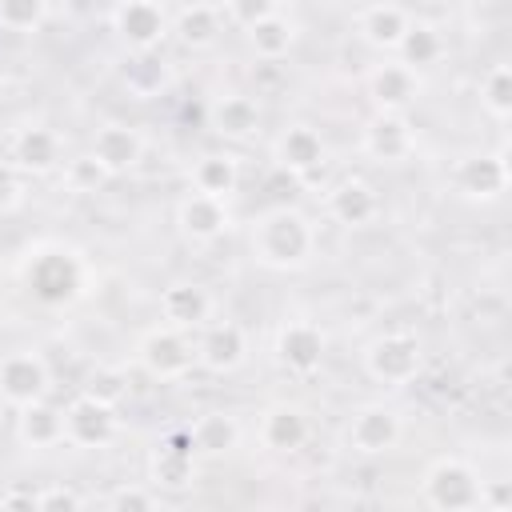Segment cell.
Instances as JSON below:
<instances>
[{
    "instance_id": "cell-1",
    "label": "cell",
    "mask_w": 512,
    "mask_h": 512,
    "mask_svg": "<svg viewBox=\"0 0 512 512\" xmlns=\"http://www.w3.org/2000/svg\"><path fill=\"white\" fill-rule=\"evenodd\" d=\"M248 248L252 260L272 268V272H296L316 256V224L288 204H276L260 212L248 228Z\"/></svg>"
},
{
    "instance_id": "cell-2",
    "label": "cell",
    "mask_w": 512,
    "mask_h": 512,
    "mask_svg": "<svg viewBox=\"0 0 512 512\" xmlns=\"http://www.w3.org/2000/svg\"><path fill=\"white\" fill-rule=\"evenodd\" d=\"M24 284L40 304L60 308V304H72L84 292V264L72 248L48 244V248L32 252V260L24 264Z\"/></svg>"
},
{
    "instance_id": "cell-3",
    "label": "cell",
    "mask_w": 512,
    "mask_h": 512,
    "mask_svg": "<svg viewBox=\"0 0 512 512\" xmlns=\"http://www.w3.org/2000/svg\"><path fill=\"white\" fill-rule=\"evenodd\" d=\"M420 496L440 512H472L480 508V472L464 456H440L428 464Z\"/></svg>"
},
{
    "instance_id": "cell-4",
    "label": "cell",
    "mask_w": 512,
    "mask_h": 512,
    "mask_svg": "<svg viewBox=\"0 0 512 512\" xmlns=\"http://www.w3.org/2000/svg\"><path fill=\"white\" fill-rule=\"evenodd\" d=\"M136 360L140 368L160 380V384H172V380H184L192 368H196V340L184 332V328H172V324H156L140 336L136 344Z\"/></svg>"
},
{
    "instance_id": "cell-5",
    "label": "cell",
    "mask_w": 512,
    "mask_h": 512,
    "mask_svg": "<svg viewBox=\"0 0 512 512\" xmlns=\"http://www.w3.org/2000/svg\"><path fill=\"white\" fill-rule=\"evenodd\" d=\"M364 372L384 388H404L424 372V348L412 332H384L364 348Z\"/></svg>"
},
{
    "instance_id": "cell-6",
    "label": "cell",
    "mask_w": 512,
    "mask_h": 512,
    "mask_svg": "<svg viewBox=\"0 0 512 512\" xmlns=\"http://www.w3.org/2000/svg\"><path fill=\"white\" fill-rule=\"evenodd\" d=\"M404 436V420L388 404H360L344 424V444L352 456H388Z\"/></svg>"
},
{
    "instance_id": "cell-7",
    "label": "cell",
    "mask_w": 512,
    "mask_h": 512,
    "mask_svg": "<svg viewBox=\"0 0 512 512\" xmlns=\"http://www.w3.org/2000/svg\"><path fill=\"white\" fill-rule=\"evenodd\" d=\"M196 480V448L188 428H172L148 456V484L156 492H180Z\"/></svg>"
},
{
    "instance_id": "cell-8",
    "label": "cell",
    "mask_w": 512,
    "mask_h": 512,
    "mask_svg": "<svg viewBox=\"0 0 512 512\" xmlns=\"http://www.w3.org/2000/svg\"><path fill=\"white\" fill-rule=\"evenodd\" d=\"M48 384H52V376H48V364L40 352L20 348V352L0 356V400L8 408H24L32 400H44Z\"/></svg>"
},
{
    "instance_id": "cell-9",
    "label": "cell",
    "mask_w": 512,
    "mask_h": 512,
    "mask_svg": "<svg viewBox=\"0 0 512 512\" xmlns=\"http://www.w3.org/2000/svg\"><path fill=\"white\" fill-rule=\"evenodd\" d=\"M116 432H120V420H116L112 404H100L80 392L64 408V440L76 448H104V444H112Z\"/></svg>"
},
{
    "instance_id": "cell-10",
    "label": "cell",
    "mask_w": 512,
    "mask_h": 512,
    "mask_svg": "<svg viewBox=\"0 0 512 512\" xmlns=\"http://www.w3.org/2000/svg\"><path fill=\"white\" fill-rule=\"evenodd\" d=\"M112 28L132 52H156L168 36V16L156 0H120L112 12Z\"/></svg>"
},
{
    "instance_id": "cell-11",
    "label": "cell",
    "mask_w": 512,
    "mask_h": 512,
    "mask_svg": "<svg viewBox=\"0 0 512 512\" xmlns=\"http://www.w3.org/2000/svg\"><path fill=\"white\" fill-rule=\"evenodd\" d=\"M232 224V212H228V200L224 196H208V192H188L180 204H176V228L188 244H212L228 232Z\"/></svg>"
},
{
    "instance_id": "cell-12",
    "label": "cell",
    "mask_w": 512,
    "mask_h": 512,
    "mask_svg": "<svg viewBox=\"0 0 512 512\" xmlns=\"http://www.w3.org/2000/svg\"><path fill=\"white\" fill-rule=\"evenodd\" d=\"M324 348H328L324 328L312 320H288L276 332V360L292 376H312L324 364Z\"/></svg>"
},
{
    "instance_id": "cell-13",
    "label": "cell",
    "mask_w": 512,
    "mask_h": 512,
    "mask_svg": "<svg viewBox=\"0 0 512 512\" xmlns=\"http://www.w3.org/2000/svg\"><path fill=\"white\" fill-rule=\"evenodd\" d=\"M360 144L376 164H404L416 152V132L404 112H372Z\"/></svg>"
},
{
    "instance_id": "cell-14",
    "label": "cell",
    "mask_w": 512,
    "mask_h": 512,
    "mask_svg": "<svg viewBox=\"0 0 512 512\" xmlns=\"http://www.w3.org/2000/svg\"><path fill=\"white\" fill-rule=\"evenodd\" d=\"M452 188L468 200H496L508 188V156L496 152H472L452 168Z\"/></svg>"
},
{
    "instance_id": "cell-15",
    "label": "cell",
    "mask_w": 512,
    "mask_h": 512,
    "mask_svg": "<svg viewBox=\"0 0 512 512\" xmlns=\"http://www.w3.org/2000/svg\"><path fill=\"white\" fill-rule=\"evenodd\" d=\"M368 100L376 112H408L420 100V72L404 60H384L368 72Z\"/></svg>"
},
{
    "instance_id": "cell-16",
    "label": "cell",
    "mask_w": 512,
    "mask_h": 512,
    "mask_svg": "<svg viewBox=\"0 0 512 512\" xmlns=\"http://www.w3.org/2000/svg\"><path fill=\"white\" fill-rule=\"evenodd\" d=\"M272 160H276V168L288 172V176H312V172L324 168L328 144H324V136H320L312 124H288V128L276 136V144H272Z\"/></svg>"
},
{
    "instance_id": "cell-17",
    "label": "cell",
    "mask_w": 512,
    "mask_h": 512,
    "mask_svg": "<svg viewBox=\"0 0 512 512\" xmlns=\"http://www.w3.org/2000/svg\"><path fill=\"white\" fill-rule=\"evenodd\" d=\"M248 360V336L236 320H216V324H204L200 340H196V364L216 372V376H228L236 372L240 364Z\"/></svg>"
},
{
    "instance_id": "cell-18",
    "label": "cell",
    "mask_w": 512,
    "mask_h": 512,
    "mask_svg": "<svg viewBox=\"0 0 512 512\" xmlns=\"http://www.w3.org/2000/svg\"><path fill=\"white\" fill-rule=\"evenodd\" d=\"M324 208H328V216H332L336 224H344V228H364V224H372V220L380 216V192H376L368 180H360V176H344V180H336V184L328 188Z\"/></svg>"
},
{
    "instance_id": "cell-19",
    "label": "cell",
    "mask_w": 512,
    "mask_h": 512,
    "mask_svg": "<svg viewBox=\"0 0 512 512\" xmlns=\"http://www.w3.org/2000/svg\"><path fill=\"white\" fill-rule=\"evenodd\" d=\"M88 152L108 168V176H120V172H128V168L140 164V156H144V136H140L132 124L112 120V124H100V128H96Z\"/></svg>"
},
{
    "instance_id": "cell-20",
    "label": "cell",
    "mask_w": 512,
    "mask_h": 512,
    "mask_svg": "<svg viewBox=\"0 0 512 512\" xmlns=\"http://www.w3.org/2000/svg\"><path fill=\"white\" fill-rule=\"evenodd\" d=\"M312 436V424H308V412L300 404H272L264 408L260 416V444L268 452H300Z\"/></svg>"
},
{
    "instance_id": "cell-21",
    "label": "cell",
    "mask_w": 512,
    "mask_h": 512,
    "mask_svg": "<svg viewBox=\"0 0 512 512\" xmlns=\"http://www.w3.org/2000/svg\"><path fill=\"white\" fill-rule=\"evenodd\" d=\"M160 316H164V324L184 328V332L204 328V320L212 316V296H208L204 284L176 280V284H168V288L160 292Z\"/></svg>"
},
{
    "instance_id": "cell-22",
    "label": "cell",
    "mask_w": 512,
    "mask_h": 512,
    "mask_svg": "<svg viewBox=\"0 0 512 512\" xmlns=\"http://www.w3.org/2000/svg\"><path fill=\"white\" fill-rule=\"evenodd\" d=\"M208 128L224 140H248L260 128V104L248 92H224L208 108Z\"/></svg>"
},
{
    "instance_id": "cell-23",
    "label": "cell",
    "mask_w": 512,
    "mask_h": 512,
    "mask_svg": "<svg viewBox=\"0 0 512 512\" xmlns=\"http://www.w3.org/2000/svg\"><path fill=\"white\" fill-rule=\"evenodd\" d=\"M12 164L24 176H44L60 164V136L48 124H28L12 136Z\"/></svg>"
},
{
    "instance_id": "cell-24",
    "label": "cell",
    "mask_w": 512,
    "mask_h": 512,
    "mask_svg": "<svg viewBox=\"0 0 512 512\" xmlns=\"http://www.w3.org/2000/svg\"><path fill=\"white\" fill-rule=\"evenodd\" d=\"M16 440L24 448H56L64 440V408L48 404V396L16 408Z\"/></svg>"
},
{
    "instance_id": "cell-25",
    "label": "cell",
    "mask_w": 512,
    "mask_h": 512,
    "mask_svg": "<svg viewBox=\"0 0 512 512\" xmlns=\"http://www.w3.org/2000/svg\"><path fill=\"white\" fill-rule=\"evenodd\" d=\"M408 24H412V16L400 4H388V0H376V4H368L360 12V36L376 52H396V44L408 32Z\"/></svg>"
},
{
    "instance_id": "cell-26",
    "label": "cell",
    "mask_w": 512,
    "mask_h": 512,
    "mask_svg": "<svg viewBox=\"0 0 512 512\" xmlns=\"http://www.w3.org/2000/svg\"><path fill=\"white\" fill-rule=\"evenodd\" d=\"M188 432H192L196 456H228L244 436V428H240V420L232 412H200L188 424Z\"/></svg>"
},
{
    "instance_id": "cell-27",
    "label": "cell",
    "mask_w": 512,
    "mask_h": 512,
    "mask_svg": "<svg viewBox=\"0 0 512 512\" xmlns=\"http://www.w3.org/2000/svg\"><path fill=\"white\" fill-rule=\"evenodd\" d=\"M244 32H248V48L260 60H284L292 52V44H296V20H288L276 8L268 16H260L256 24H248Z\"/></svg>"
},
{
    "instance_id": "cell-28",
    "label": "cell",
    "mask_w": 512,
    "mask_h": 512,
    "mask_svg": "<svg viewBox=\"0 0 512 512\" xmlns=\"http://www.w3.org/2000/svg\"><path fill=\"white\" fill-rule=\"evenodd\" d=\"M188 180H192V192H208V196H224L228 200L236 192V184H240V160L232 152H204L192 164Z\"/></svg>"
},
{
    "instance_id": "cell-29",
    "label": "cell",
    "mask_w": 512,
    "mask_h": 512,
    "mask_svg": "<svg viewBox=\"0 0 512 512\" xmlns=\"http://www.w3.org/2000/svg\"><path fill=\"white\" fill-rule=\"evenodd\" d=\"M444 32L436 28V24H428V20H412L408 24V32L400 36V44H396V56L408 64V68H428V64H436L440 56H444Z\"/></svg>"
},
{
    "instance_id": "cell-30",
    "label": "cell",
    "mask_w": 512,
    "mask_h": 512,
    "mask_svg": "<svg viewBox=\"0 0 512 512\" xmlns=\"http://www.w3.org/2000/svg\"><path fill=\"white\" fill-rule=\"evenodd\" d=\"M172 32L180 36L184 48H208L220 36V12L212 4H184L180 16L172 20Z\"/></svg>"
},
{
    "instance_id": "cell-31",
    "label": "cell",
    "mask_w": 512,
    "mask_h": 512,
    "mask_svg": "<svg viewBox=\"0 0 512 512\" xmlns=\"http://www.w3.org/2000/svg\"><path fill=\"white\" fill-rule=\"evenodd\" d=\"M480 108H484L496 124H504V120L512 116V68H508L504 60L484 72V80H480Z\"/></svg>"
},
{
    "instance_id": "cell-32",
    "label": "cell",
    "mask_w": 512,
    "mask_h": 512,
    "mask_svg": "<svg viewBox=\"0 0 512 512\" xmlns=\"http://www.w3.org/2000/svg\"><path fill=\"white\" fill-rule=\"evenodd\" d=\"M124 84L136 96H156L168 84V68L152 52H132V60L124 64Z\"/></svg>"
},
{
    "instance_id": "cell-33",
    "label": "cell",
    "mask_w": 512,
    "mask_h": 512,
    "mask_svg": "<svg viewBox=\"0 0 512 512\" xmlns=\"http://www.w3.org/2000/svg\"><path fill=\"white\" fill-rule=\"evenodd\" d=\"M84 396L120 408V400L128 396V372L116 368V364H100V368H92L88 380H84Z\"/></svg>"
},
{
    "instance_id": "cell-34",
    "label": "cell",
    "mask_w": 512,
    "mask_h": 512,
    "mask_svg": "<svg viewBox=\"0 0 512 512\" xmlns=\"http://www.w3.org/2000/svg\"><path fill=\"white\" fill-rule=\"evenodd\" d=\"M48 20V0H0V28L8 32H36Z\"/></svg>"
},
{
    "instance_id": "cell-35",
    "label": "cell",
    "mask_w": 512,
    "mask_h": 512,
    "mask_svg": "<svg viewBox=\"0 0 512 512\" xmlns=\"http://www.w3.org/2000/svg\"><path fill=\"white\" fill-rule=\"evenodd\" d=\"M104 180H112V176H108V168H104V164H100L92 152H84V156L68 160V168H64V184H68L72 192H80V196L96 192Z\"/></svg>"
},
{
    "instance_id": "cell-36",
    "label": "cell",
    "mask_w": 512,
    "mask_h": 512,
    "mask_svg": "<svg viewBox=\"0 0 512 512\" xmlns=\"http://www.w3.org/2000/svg\"><path fill=\"white\" fill-rule=\"evenodd\" d=\"M108 508H120V512H152V508H160V492L152 484H120L108 496Z\"/></svg>"
},
{
    "instance_id": "cell-37",
    "label": "cell",
    "mask_w": 512,
    "mask_h": 512,
    "mask_svg": "<svg viewBox=\"0 0 512 512\" xmlns=\"http://www.w3.org/2000/svg\"><path fill=\"white\" fill-rule=\"evenodd\" d=\"M24 204V172L12 160H0V216L16 212Z\"/></svg>"
},
{
    "instance_id": "cell-38",
    "label": "cell",
    "mask_w": 512,
    "mask_h": 512,
    "mask_svg": "<svg viewBox=\"0 0 512 512\" xmlns=\"http://www.w3.org/2000/svg\"><path fill=\"white\" fill-rule=\"evenodd\" d=\"M36 508H44V512H52V508H84V496L76 488H68V484H44V488H36Z\"/></svg>"
},
{
    "instance_id": "cell-39",
    "label": "cell",
    "mask_w": 512,
    "mask_h": 512,
    "mask_svg": "<svg viewBox=\"0 0 512 512\" xmlns=\"http://www.w3.org/2000/svg\"><path fill=\"white\" fill-rule=\"evenodd\" d=\"M480 508L508 512L512 508V484L508 480H480Z\"/></svg>"
},
{
    "instance_id": "cell-40",
    "label": "cell",
    "mask_w": 512,
    "mask_h": 512,
    "mask_svg": "<svg viewBox=\"0 0 512 512\" xmlns=\"http://www.w3.org/2000/svg\"><path fill=\"white\" fill-rule=\"evenodd\" d=\"M228 4V16L240 24V28H248V24H256L260 16H268L276 4L272 0H224Z\"/></svg>"
},
{
    "instance_id": "cell-41",
    "label": "cell",
    "mask_w": 512,
    "mask_h": 512,
    "mask_svg": "<svg viewBox=\"0 0 512 512\" xmlns=\"http://www.w3.org/2000/svg\"><path fill=\"white\" fill-rule=\"evenodd\" d=\"M4 508H36V488H8L0 496Z\"/></svg>"
},
{
    "instance_id": "cell-42",
    "label": "cell",
    "mask_w": 512,
    "mask_h": 512,
    "mask_svg": "<svg viewBox=\"0 0 512 512\" xmlns=\"http://www.w3.org/2000/svg\"><path fill=\"white\" fill-rule=\"evenodd\" d=\"M184 4H212V8H216L220 0H184Z\"/></svg>"
},
{
    "instance_id": "cell-43",
    "label": "cell",
    "mask_w": 512,
    "mask_h": 512,
    "mask_svg": "<svg viewBox=\"0 0 512 512\" xmlns=\"http://www.w3.org/2000/svg\"><path fill=\"white\" fill-rule=\"evenodd\" d=\"M272 4H288V0H272Z\"/></svg>"
}]
</instances>
